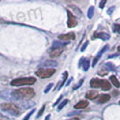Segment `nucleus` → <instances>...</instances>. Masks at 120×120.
Segmentation results:
<instances>
[{"label": "nucleus", "instance_id": "obj_20", "mask_svg": "<svg viewBox=\"0 0 120 120\" xmlns=\"http://www.w3.org/2000/svg\"><path fill=\"white\" fill-rule=\"evenodd\" d=\"M93 15H94V6H90L89 8V11H88V17L92 18Z\"/></svg>", "mask_w": 120, "mask_h": 120}, {"label": "nucleus", "instance_id": "obj_40", "mask_svg": "<svg viewBox=\"0 0 120 120\" xmlns=\"http://www.w3.org/2000/svg\"><path fill=\"white\" fill-rule=\"evenodd\" d=\"M119 103H120V102H119Z\"/></svg>", "mask_w": 120, "mask_h": 120}, {"label": "nucleus", "instance_id": "obj_34", "mask_svg": "<svg viewBox=\"0 0 120 120\" xmlns=\"http://www.w3.org/2000/svg\"><path fill=\"white\" fill-rule=\"evenodd\" d=\"M50 116H51V115H48V116L45 117V119H44V120H49V119H50Z\"/></svg>", "mask_w": 120, "mask_h": 120}, {"label": "nucleus", "instance_id": "obj_2", "mask_svg": "<svg viewBox=\"0 0 120 120\" xmlns=\"http://www.w3.org/2000/svg\"><path fill=\"white\" fill-rule=\"evenodd\" d=\"M36 82L35 78L34 77H29V78H19L15 79L11 81V85L15 87H20L24 85H33Z\"/></svg>", "mask_w": 120, "mask_h": 120}, {"label": "nucleus", "instance_id": "obj_18", "mask_svg": "<svg viewBox=\"0 0 120 120\" xmlns=\"http://www.w3.org/2000/svg\"><path fill=\"white\" fill-rule=\"evenodd\" d=\"M106 68L108 69V71H116V67H115V65L114 64H112V63H110V62L106 63Z\"/></svg>", "mask_w": 120, "mask_h": 120}, {"label": "nucleus", "instance_id": "obj_30", "mask_svg": "<svg viewBox=\"0 0 120 120\" xmlns=\"http://www.w3.org/2000/svg\"><path fill=\"white\" fill-rule=\"evenodd\" d=\"M106 2H107L106 0L102 1V2H101V3L99 4V7H100V8H103V7H104V6H105V4H106Z\"/></svg>", "mask_w": 120, "mask_h": 120}, {"label": "nucleus", "instance_id": "obj_21", "mask_svg": "<svg viewBox=\"0 0 120 120\" xmlns=\"http://www.w3.org/2000/svg\"><path fill=\"white\" fill-rule=\"evenodd\" d=\"M64 79H63V80H62V82H61V84L60 85V87H59V90H60L61 87H63V85H64V83H65V81H66V79H67V78H68V72L67 71H65L64 72Z\"/></svg>", "mask_w": 120, "mask_h": 120}, {"label": "nucleus", "instance_id": "obj_35", "mask_svg": "<svg viewBox=\"0 0 120 120\" xmlns=\"http://www.w3.org/2000/svg\"><path fill=\"white\" fill-rule=\"evenodd\" d=\"M72 79H69V81H68V82H67V84L66 85H69V84H70V82H71V80H72Z\"/></svg>", "mask_w": 120, "mask_h": 120}, {"label": "nucleus", "instance_id": "obj_25", "mask_svg": "<svg viewBox=\"0 0 120 120\" xmlns=\"http://www.w3.org/2000/svg\"><path fill=\"white\" fill-rule=\"evenodd\" d=\"M53 86V84L52 83H50V84H48V86L46 87V89L44 90V93H48L49 91H50V90L52 89V87Z\"/></svg>", "mask_w": 120, "mask_h": 120}, {"label": "nucleus", "instance_id": "obj_37", "mask_svg": "<svg viewBox=\"0 0 120 120\" xmlns=\"http://www.w3.org/2000/svg\"><path fill=\"white\" fill-rule=\"evenodd\" d=\"M116 56H117V54H114V55H110V56H109V58H112V57H116Z\"/></svg>", "mask_w": 120, "mask_h": 120}, {"label": "nucleus", "instance_id": "obj_27", "mask_svg": "<svg viewBox=\"0 0 120 120\" xmlns=\"http://www.w3.org/2000/svg\"><path fill=\"white\" fill-rule=\"evenodd\" d=\"M82 83H83V79H80V81H79V84H77L74 88H73V90H77V89H79V88H80V86L82 85Z\"/></svg>", "mask_w": 120, "mask_h": 120}, {"label": "nucleus", "instance_id": "obj_31", "mask_svg": "<svg viewBox=\"0 0 120 120\" xmlns=\"http://www.w3.org/2000/svg\"><path fill=\"white\" fill-rule=\"evenodd\" d=\"M83 60H84V58H81V59H80L79 62V68L82 67V62H83Z\"/></svg>", "mask_w": 120, "mask_h": 120}, {"label": "nucleus", "instance_id": "obj_8", "mask_svg": "<svg viewBox=\"0 0 120 120\" xmlns=\"http://www.w3.org/2000/svg\"><path fill=\"white\" fill-rule=\"evenodd\" d=\"M88 106H89V101H87V100H80V101H79L74 106V108H76V109H82V108H85Z\"/></svg>", "mask_w": 120, "mask_h": 120}, {"label": "nucleus", "instance_id": "obj_32", "mask_svg": "<svg viewBox=\"0 0 120 120\" xmlns=\"http://www.w3.org/2000/svg\"><path fill=\"white\" fill-rule=\"evenodd\" d=\"M61 98H62V96H60V98H59L57 99V101L54 103V106H57V105H58V104L60 103V99H61Z\"/></svg>", "mask_w": 120, "mask_h": 120}, {"label": "nucleus", "instance_id": "obj_36", "mask_svg": "<svg viewBox=\"0 0 120 120\" xmlns=\"http://www.w3.org/2000/svg\"><path fill=\"white\" fill-rule=\"evenodd\" d=\"M113 94H114L115 96H117V95H118V92H116V91H114V92H113Z\"/></svg>", "mask_w": 120, "mask_h": 120}, {"label": "nucleus", "instance_id": "obj_33", "mask_svg": "<svg viewBox=\"0 0 120 120\" xmlns=\"http://www.w3.org/2000/svg\"><path fill=\"white\" fill-rule=\"evenodd\" d=\"M98 74H99V75H101V76H104V75H106V74H107V72H105V71H99V72H98Z\"/></svg>", "mask_w": 120, "mask_h": 120}, {"label": "nucleus", "instance_id": "obj_29", "mask_svg": "<svg viewBox=\"0 0 120 120\" xmlns=\"http://www.w3.org/2000/svg\"><path fill=\"white\" fill-rule=\"evenodd\" d=\"M114 10H115V6H111V7L108 10V15H112V13H113Z\"/></svg>", "mask_w": 120, "mask_h": 120}, {"label": "nucleus", "instance_id": "obj_4", "mask_svg": "<svg viewBox=\"0 0 120 120\" xmlns=\"http://www.w3.org/2000/svg\"><path fill=\"white\" fill-rule=\"evenodd\" d=\"M55 70L54 69H42V70H39L38 71H36V75L40 78L46 79L50 78L55 73Z\"/></svg>", "mask_w": 120, "mask_h": 120}, {"label": "nucleus", "instance_id": "obj_10", "mask_svg": "<svg viewBox=\"0 0 120 120\" xmlns=\"http://www.w3.org/2000/svg\"><path fill=\"white\" fill-rule=\"evenodd\" d=\"M100 83H101V79H92L90 80V87H92V88H100Z\"/></svg>", "mask_w": 120, "mask_h": 120}, {"label": "nucleus", "instance_id": "obj_15", "mask_svg": "<svg viewBox=\"0 0 120 120\" xmlns=\"http://www.w3.org/2000/svg\"><path fill=\"white\" fill-rule=\"evenodd\" d=\"M67 43L66 42H54L52 44V50L54 49H60L62 48L63 46H65Z\"/></svg>", "mask_w": 120, "mask_h": 120}, {"label": "nucleus", "instance_id": "obj_28", "mask_svg": "<svg viewBox=\"0 0 120 120\" xmlns=\"http://www.w3.org/2000/svg\"><path fill=\"white\" fill-rule=\"evenodd\" d=\"M88 44H89V42H85L84 44H83V46H82V47H81V49H80V52H84L85 49L88 47Z\"/></svg>", "mask_w": 120, "mask_h": 120}, {"label": "nucleus", "instance_id": "obj_6", "mask_svg": "<svg viewBox=\"0 0 120 120\" xmlns=\"http://www.w3.org/2000/svg\"><path fill=\"white\" fill-rule=\"evenodd\" d=\"M75 34L74 33H68L65 34H60L59 35V39L62 41H69V40H74L75 39Z\"/></svg>", "mask_w": 120, "mask_h": 120}, {"label": "nucleus", "instance_id": "obj_39", "mask_svg": "<svg viewBox=\"0 0 120 120\" xmlns=\"http://www.w3.org/2000/svg\"><path fill=\"white\" fill-rule=\"evenodd\" d=\"M118 51H119V52H120V46H119V47H118Z\"/></svg>", "mask_w": 120, "mask_h": 120}, {"label": "nucleus", "instance_id": "obj_5", "mask_svg": "<svg viewBox=\"0 0 120 120\" xmlns=\"http://www.w3.org/2000/svg\"><path fill=\"white\" fill-rule=\"evenodd\" d=\"M67 14H68V22H67L68 27H69V28H73V27H75V26L77 25V24H78L76 17L73 15V14H72L70 10H67Z\"/></svg>", "mask_w": 120, "mask_h": 120}, {"label": "nucleus", "instance_id": "obj_38", "mask_svg": "<svg viewBox=\"0 0 120 120\" xmlns=\"http://www.w3.org/2000/svg\"><path fill=\"white\" fill-rule=\"evenodd\" d=\"M69 120H79L78 118V117H73V118H71V119H69Z\"/></svg>", "mask_w": 120, "mask_h": 120}, {"label": "nucleus", "instance_id": "obj_13", "mask_svg": "<svg viewBox=\"0 0 120 120\" xmlns=\"http://www.w3.org/2000/svg\"><path fill=\"white\" fill-rule=\"evenodd\" d=\"M109 99H110V96H109L108 94H103V95H101V96L99 97V98H98V103L103 104V103L108 102Z\"/></svg>", "mask_w": 120, "mask_h": 120}, {"label": "nucleus", "instance_id": "obj_19", "mask_svg": "<svg viewBox=\"0 0 120 120\" xmlns=\"http://www.w3.org/2000/svg\"><path fill=\"white\" fill-rule=\"evenodd\" d=\"M68 101H69L68 99H64V100H63V101L60 103V105H59V107L57 108V110H58V111H60V110H61V109H62V108H64V107H65V106L67 105Z\"/></svg>", "mask_w": 120, "mask_h": 120}, {"label": "nucleus", "instance_id": "obj_3", "mask_svg": "<svg viewBox=\"0 0 120 120\" xmlns=\"http://www.w3.org/2000/svg\"><path fill=\"white\" fill-rule=\"evenodd\" d=\"M1 108H2V110L9 112L10 114L15 115V116H17L21 113L20 108L13 103H3V104H1Z\"/></svg>", "mask_w": 120, "mask_h": 120}, {"label": "nucleus", "instance_id": "obj_16", "mask_svg": "<svg viewBox=\"0 0 120 120\" xmlns=\"http://www.w3.org/2000/svg\"><path fill=\"white\" fill-rule=\"evenodd\" d=\"M109 79H110V81L112 82V84L114 85L115 87H116V88H119V87H120L119 81H118V79H116V76H111Z\"/></svg>", "mask_w": 120, "mask_h": 120}, {"label": "nucleus", "instance_id": "obj_11", "mask_svg": "<svg viewBox=\"0 0 120 120\" xmlns=\"http://www.w3.org/2000/svg\"><path fill=\"white\" fill-rule=\"evenodd\" d=\"M100 88L103 90H109L111 88V85L108 82V80H105V79H101V83H100Z\"/></svg>", "mask_w": 120, "mask_h": 120}, {"label": "nucleus", "instance_id": "obj_26", "mask_svg": "<svg viewBox=\"0 0 120 120\" xmlns=\"http://www.w3.org/2000/svg\"><path fill=\"white\" fill-rule=\"evenodd\" d=\"M114 32H117L120 34V25L119 24H115L114 25Z\"/></svg>", "mask_w": 120, "mask_h": 120}, {"label": "nucleus", "instance_id": "obj_12", "mask_svg": "<svg viewBox=\"0 0 120 120\" xmlns=\"http://www.w3.org/2000/svg\"><path fill=\"white\" fill-rule=\"evenodd\" d=\"M98 93L97 91H93V90H90L86 94V98L88 99H95L98 98Z\"/></svg>", "mask_w": 120, "mask_h": 120}, {"label": "nucleus", "instance_id": "obj_24", "mask_svg": "<svg viewBox=\"0 0 120 120\" xmlns=\"http://www.w3.org/2000/svg\"><path fill=\"white\" fill-rule=\"evenodd\" d=\"M108 49V45H105V46H104V48L101 50V52L98 54V56H101V55H102V54L104 53V52H106Z\"/></svg>", "mask_w": 120, "mask_h": 120}, {"label": "nucleus", "instance_id": "obj_14", "mask_svg": "<svg viewBox=\"0 0 120 120\" xmlns=\"http://www.w3.org/2000/svg\"><path fill=\"white\" fill-rule=\"evenodd\" d=\"M57 65H58V63L56 61H54V60H46L42 64V66L44 67H56Z\"/></svg>", "mask_w": 120, "mask_h": 120}, {"label": "nucleus", "instance_id": "obj_1", "mask_svg": "<svg viewBox=\"0 0 120 120\" xmlns=\"http://www.w3.org/2000/svg\"><path fill=\"white\" fill-rule=\"evenodd\" d=\"M12 95L16 98H32L34 97L35 92L31 88H23L14 90L12 92Z\"/></svg>", "mask_w": 120, "mask_h": 120}, {"label": "nucleus", "instance_id": "obj_22", "mask_svg": "<svg viewBox=\"0 0 120 120\" xmlns=\"http://www.w3.org/2000/svg\"><path fill=\"white\" fill-rule=\"evenodd\" d=\"M44 109H45V105H43V106H42V108L40 109V111L38 112V114H37V116H36L37 118H39V117H40V116H42V113L44 112Z\"/></svg>", "mask_w": 120, "mask_h": 120}, {"label": "nucleus", "instance_id": "obj_23", "mask_svg": "<svg viewBox=\"0 0 120 120\" xmlns=\"http://www.w3.org/2000/svg\"><path fill=\"white\" fill-rule=\"evenodd\" d=\"M34 111H35V109H33V110H31L30 112H29V114H27L25 116H24V120H28L29 118L31 117V116L34 113Z\"/></svg>", "mask_w": 120, "mask_h": 120}, {"label": "nucleus", "instance_id": "obj_9", "mask_svg": "<svg viewBox=\"0 0 120 120\" xmlns=\"http://www.w3.org/2000/svg\"><path fill=\"white\" fill-rule=\"evenodd\" d=\"M94 38H100L104 41H107L110 38V35L107 33H97L94 34Z\"/></svg>", "mask_w": 120, "mask_h": 120}, {"label": "nucleus", "instance_id": "obj_17", "mask_svg": "<svg viewBox=\"0 0 120 120\" xmlns=\"http://www.w3.org/2000/svg\"><path fill=\"white\" fill-rule=\"evenodd\" d=\"M82 67H83V70H84L85 71H87L88 70H89V68H90V60H86V59H84V60H83V62H82Z\"/></svg>", "mask_w": 120, "mask_h": 120}, {"label": "nucleus", "instance_id": "obj_7", "mask_svg": "<svg viewBox=\"0 0 120 120\" xmlns=\"http://www.w3.org/2000/svg\"><path fill=\"white\" fill-rule=\"evenodd\" d=\"M62 52H63V49L62 48L52 50L51 52H50V57L51 58H57V57H59L60 54L62 53Z\"/></svg>", "mask_w": 120, "mask_h": 120}]
</instances>
